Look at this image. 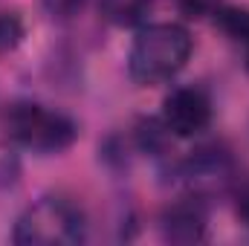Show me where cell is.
Returning <instances> with one entry per match:
<instances>
[{"instance_id": "277c9868", "label": "cell", "mask_w": 249, "mask_h": 246, "mask_svg": "<svg viewBox=\"0 0 249 246\" xmlns=\"http://www.w3.org/2000/svg\"><path fill=\"white\" fill-rule=\"evenodd\" d=\"M180 174L186 177L191 194L212 200L217 194H226L229 185L235 183V159L229 151L209 145V148H200L188 157L180 168Z\"/></svg>"}, {"instance_id": "8fae6325", "label": "cell", "mask_w": 249, "mask_h": 246, "mask_svg": "<svg viewBox=\"0 0 249 246\" xmlns=\"http://www.w3.org/2000/svg\"><path fill=\"white\" fill-rule=\"evenodd\" d=\"M177 3H180V9H186L188 15H206V12L214 9L217 0H177Z\"/></svg>"}, {"instance_id": "7a4b0ae2", "label": "cell", "mask_w": 249, "mask_h": 246, "mask_svg": "<svg viewBox=\"0 0 249 246\" xmlns=\"http://www.w3.org/2000/svg\"><path fill=\"white\" fill-rule=\"evenodd\" d=\"M87 238L84 211L67 197H41L15 223L12 241L20 246H72Z\"/></svg>"}, {"instance_id": "ba28073f", "label": "cell", "mask_w": 249, "mask_h": 246, "mask_svg": "<svg viewBox=\"0 0 249 246\" xmlns=\"http://www.w3.org/2000/svg\"><path fill=\"white\" fill-rule=\"evenodd\" d=\"M26 35L23 18L18 12H0V53H12L15 47H20Z\"/></svg>"}, {"instance_id": "8992f818", "label": "cell", "mask_w": 249, "mask_h": 246, "mask_svg": "<svg viewBox=\"0 0 249 246\" xmlns=\"http://www.w3.org/2000/svg\"><path fill=\"white\" fill-rule=\"evenodd\" d=\"M162 238L171 244H200L209 235V209L206 200L197 194H188L183 200H174L162 211Z\"/></svg>"}, {"instance_id": "9c48e42d", "label": "cell", "mask_w": 249, "mask_h": 246, "mask_svg": "<svg viewBox=\"0 0 249 246\" xmlns=\"http://www.w3.org/2000/svg\"><path fill=\"white\" fill-rule=\"evenodd\" d=\"M84 0H41V6L53 15V18H72L81 9Z\"/></svg>"}, {"instance_id": "30bf717a", "label": "cell", "mask_w": 249, "mask_h": 246, "mask_svg": "<svg viewBox=\"0 0 249 246\" xmlns=\"http://www.w3.org/2000/svg\"><path fill=\"white\" fill-rule=\"evenodd\" d=\"M235 214L241 223L249 226V177H244L238 183V191H235Z\"/></svg>"}, {"instance_id": "7c38bea8", "label": "cell", "mask_w": 249, "mask_h": 246, "mask_svg": "<svg viewBox=\"0 0 249 246\" xmlns=\"http://www.w3.org/2000/svg\"><path fill=\"white\" fill-rule=\"evenodd\" d=\"M247 64H249V50H247Z\"/></svg>"}, {"instance_id": "5b68a950", "label": "cell", "mask_w": 249, "mask_h": 246, "mask_svg": "<svg viewBox=\"0 0 249 246\" xmlns=\"http://www.w3.org/2000/svg\"><path fill=\"white\" fill-rule=\"evenodd\" d=\"M162 124L180 139L203 133L212 124V99L200 87H177L162 105Z\"/></svg>"}, {"instance_id": "3957f363", "label": "cell", "mask_w": 249, "mask_h": 246, "mask_svg": "<svg viewBox=\"0 0 249 246\" xmlns=\"http://www.w3.org/2000/svg\"><path fill=\"white\" fill-rule=\"evenodd\" d=\"M9 136L38 154H61L78 139V124L67 113L44 107L38 102H18L6 113Z\"/></svg>"}, {"instance_id": "52a82bcc", "label": "cell", "mask_w": 249, "mask_h": 246, "mask_svg": "<svg viewBox=\"0 0 249 246\" xmlns=\"http://www.w3.org/2000/svg\"><path fill=\"white\" fill-rule=\"evenodd\" d=\"M151 9V0H102V18L113 26H133Z\"/></svg>"}, {"instance_id": "6da1fadb", "label": "cell", "mask_w": 249, "mask_h": 246, "mask_svg": "<svg viewBox=\"0 0 249 246\" xmlns=\"http://www.w3.org/2000/svg\"><path fill=\"white\" fill-rule=\"evenodd\" d=\"M194 41L180 23H154L139 29L127 53V72L136 84H160L174 78L191 58Z\"/></svg>"}]
</instances>
